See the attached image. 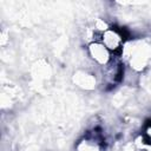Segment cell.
Wrapping results in <instances>:
<instances>
[{"label":"cell","mask_w":151,"mask_h":151,"mask_svg":"<svg viewBox=\"0 0 151 151\" xmlns=\"http://www.w3.org/2000/svg\"><path fill=\"white\" fill-rule=\"evenodd\" d=\"M98 40L101 41V44L114 55L122 53L125 41V35L123 31L114 27H109L107 29H105L99 34Z\"/></svg>","instance_id":"6da1fadb"},{"label":"cell","mask_w":151,"mask_h":151,"mask_svg":"<svg viewBox=\"0 0 151 151\" xmlns=\"http://www.w3.org/2000/svg\"><path fill=\"white\" fill-rule=\"evenodd\" d=\"M87 51L92 60L100 66H107L113 61V54L99 40L92 41L87 46Z\"/></svg>","instance_id":"7a4b0ae2"}]
</instances>
